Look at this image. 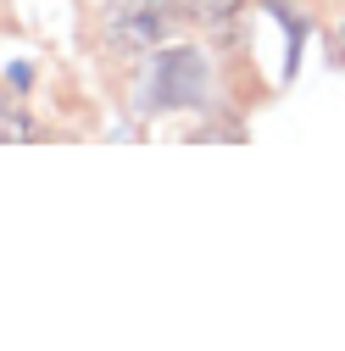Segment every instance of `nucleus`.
Listing matches in <instances>:
<instances>
[{
    "label": "nucleus",
    "instance_id": "nucleus-1",
    "mask_svg": "<svg viewBox=\"0 0 345 351\" xmlns=\"http://www.w3.org/2000/svg\"><path fill=\"white\" fill-rule=\"evenodd\" d=\"M151 106H206L212 95V67H206V51L195 45H172V51H156L151 62V84H145Z\"/></svg>",
    "mask_w": 345,
    "mask_h": 351
},
{
    "label": "nucleus",
    "instance_id": "nucleus-2",
    "mask_svg": "<svg viewBox=\"0 0 345 351\" xmlns=\"http://www.w3.org/2000/svg\"><path fill=\"white\" fill-rule=\"evenodd\" d=\"M172 17L162 12V0H106L101 12V45L112 56H145L167 39Z\"/></svg>",
    "mask_w": 345,
    "mask_h": 351
},
{
    "label": "nucleus",
    "instance_id": "nucleus-3",
    "mask_svg": "<svg viewBox=\"0 0 345 351\" xmlns=\"http://www.w3.org/2000/svg\"><path fill=\"white\" fill-rule=\"evenodd\" d=\"M162 12L172 23H195V28H212V23H229L240 12V0H162Z\"/></svg>",
    "mask_w": 345,
    "mask_h": 351
},
{
    "label": "nucleus",
    "instance_id": "nucleus-4",
    "mask_svg": "<svg viewBox=\"0 0 345 351\" xmlns=\"http://www.w3.org/2000/svg\"><path fill=\"white\" fill-rule=\"evenodd\" d=\"M17 140H34V117L17 95L0 90V145H17Z\"/></svg>",
    "mask_w": 345,
    "mask_h": 351
}]
</instances>
